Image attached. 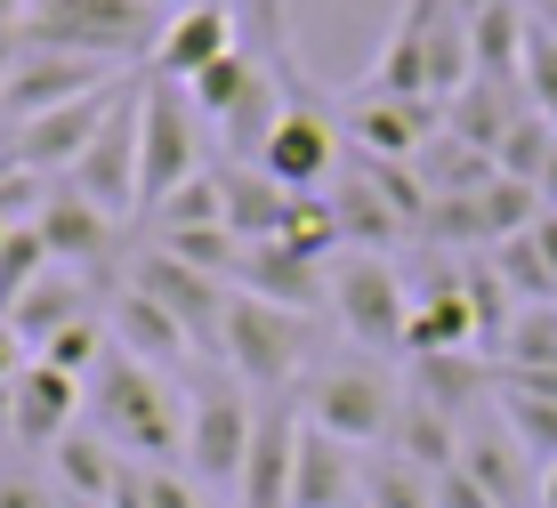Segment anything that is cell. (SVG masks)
<instances>
[{"instance_id":"cell-1","label":"cell","mask_w":557,"mask_h":508,"mask_svg":"<svg viewBox=\"0 0 557 508\" xmlns=\"http://www.w3.org/2000/svg\"><path fill=\"white\" fill-rule=\"evenodd\" d=\"M89 428L138 468H186V404L170 396L162 371L106 356L98 380H89Z\"/></svg>"},{"instance_id":"cell-2","label":"cell","mask_w":557,"mask_h":508,"mask_svg":"<svg viewBox=\"0 0 557 508\" xmlns=\"http://www.w3.org/2000/svg\"><path fill=\"white\" fill-rule=\"evenodd\" d=\"M275 73H283V113H275V129H267L251 170H267L283 194H323L339 178V113L299 82V57L283 41V16H275Z\"/></svg>"},{"instance_id":"cell-3","label":"cell","mask_w":557,"mask_h":508,"mask_svg":"<svg viewBox=\"0 0 557 508\" xmlns=\"http://www.w3.org/2000/svg\"><path fill=\"white\" fill-rule=\"evenodd\" d=\"M16 41L25 49H73V57H98V65H129V57H153L162 16L146 0H33Z\"/></svg>"},{"instance_id":"cell-4","label":"cell","mask_w":557,"mask_h":508,"mask_svg":"<svg viewBox=\"0 0 557 508\" xmlns=\"http://www.w3.org/2000/svg\"><path fill=\"white\" fill-rule=\"evenodd\" d=\"M251 428H259V404H251V387H243L235 371H219V363L186 371V476H195V484H210V493L235 500Z\"/></svg>"},{"instance_id":"cell-5","label":"cell","mask_w":557,"mask_h":508,"mask_svg":"<svg viewBox=\"0 0 557 508\" xmlns=\"http://www.w3.org/2000/svg\"><path fill=\"white\" fill-rule=\"evenodd\" d=\"M307 315H292V307H267V299H226V331H219V371H235L251 396H283V387L299 380L307 363Z\"/></svg>"},{"instance_id":"cell-6","label":"cell","mask_w":557,"mask_h":508,"mask_svg":"<svg viewBox=\"0 0 557 508\" xmlns=\"http://www.w3.org/2000/svg\"><path fill=\"white\" fill-rule=\"evenodd\" d=\"M186 178H202V129L195 97L162 73L138 82V210H162Z\"/></svg>"},{"instance_id":"cell-7","label":"cell","mask_w":557,"mask_h":508,"mask_svg":"<svg viewBox=\"0 0 557 508\" xmlns=\"http://www.w3.org/2000/svg\"><path fill=\"white\" fill-rule=\"evenodd\" d=\"M323 299L339 307V331H348L356 347H372V356H396V347H405L412 283L388 267V250H348V259H332Z\"/></svg>"},{"instance_id":"cell-8","label":"cell","mask_w":557,"mask_h":508,"mask_svg":"<svg viewBox=\"0 0 557 508\" xmlns=\"http://www.w3.org/2000/svg\"><path fill=\"white\" fill-rule=\"evenodd\" d=\"M396 404H405V396H396V380L380 363H332V371L307 380L299 420L323 428V436H339L348 453H380L388 428H396Z\"/></svg>"},{"instance_id":"cell-9","label":"cell","mask_w":557,"mask_h":508,"mask_svg":"<svg viewBox=\"0 0 557 508\" xmlns=\"http://www.w3.org/2000/svg\"><path fill=\"white\" fill-rule=\"evenodd\" d=\"M129 290H146V299L162 307L186 339H195V356L219 363V331H226V299H235V283L202 275V267L170 259V250L153 243V250H138V259H129Z\"/></svg>"},{"instance_id":"cell-10","label":"cell","mask_w":557,"mask_h":508,"mask_svg":"<svg viewBox=\"0 0 557 508\" xmlns=\"http://www.w3.org/2000/svg\"><path fill=\"white\" fill-rule=\"evenodd\" d=\"M122 89H129V73L113 89L98 97H73V106H57V113H33V122H9V138H0V162L9 170H33V178H49V170H73L89 153V138L106 129V113L122 106Z\"/></svg>"},{"instance_id":"cell-11","label":"cell","mask_w":557,"mask_h":508,"mask_svg":"<svg viewBox=\"0 0 557 508\" xmlns=\"http://www.w3.org/2000/svg\"><path fill=\"white\" fill-rule=\"evenodd\" d=\"M65 186L82 194L89 210H106V219H129V210H138V82L122 89V106L106 113V129L89 138V153L65 170Z\"/></svg>"},{"instance_id":"cell-12","label":"cell","mask_w":557,"mask_h":508,"mask_svg":"<svg viewBox=\"0 0 557 508\" xmlns=\"http://www.w3.org/2000/svg\"><path fill=\"white\" fill-rule=\"evenodd\" d=\"M122 82V65H98V57H73V49H25L9 73V89H0V113L9 122H33V113H57L73 106V97H98Z\"/></svg>"},{"instance_id":"cell-13","label":"cell","mask_w":557,"mask_h":508,"mask_svg":"<svg viewBox=\"0 0 557 508\" xmlns=\"http://www.w3.org/2000/svg\"><path fill=\"white\" fill-rule=\"evenodd\" d=\"M445 9H453V0H405L356 97H396V106L429 97V41H436V16H445ZM429 106H436V97H429Z\"/></svg>"},{"instance_id":"cell-14","label":"cell","mask_w":557,"mask_h":508,"mask_svg":"<svg viewBox=\"0 0 557 508\" xmlns=\"http://www.w3.org/2000/svg\"><path fill=\"white\" fill-rule=\"evenodd\" d=\"M33 234L49 243V267H65V275H98V267L113 259V234H122V219L89 210L82 194L57 178V186H49V202H41V219H33Z\"/></svg>"},{"instance_id":"cell-15","label":"cell","mask_w":557,"mask_h":508,"mask_svg":"<svg viewBox=\"0 0 557 508\" xmlns=\"http://www.w3.org/2000/svg\"><path fill=\"white\" fill-rule=\"evenodd\" d=\"M82 412H89V387L73 380V371H57V363H41V356L16 371V404H9V436H16V444L49 453V444L65 436Z\"/></svg>"},{"instance_id":"cell-16","label":"cell","mask_w":557,"mask_h":508,"mask_svg":"<svg viewBox=\"0 0 557 508\" xmlns=\"http://www.w3.org/2000/svg\"><path fill=\"white\" fill-rule=\"evenodd\" d=\"M292 444H299V404H259L251 453L235 476V508H292Z\"/></svg>"},{"instance_id":"cell-17","label":"cell","mask_w":557,"mask_h":508,"mask_svg":"<svg viewBox=\"0 0 557 508\" xmlns=\"http://www.w3.org/2000/svg\"><path fill=\"white\" fill-rule=\"evenodd\" d=\"M235 49V9L226 0H202V9H178V16H162V41H153L146 57V73H162V82H195V73H210L219 57Z\"/></svg>"},{"instance_id":"cell-18","label":"cell","mask_w":557,"mask_h":508,"mask_svg":"<svg viewBox=\"0 0 557 508\" xmlns=\"http://www.w3.org/2000/svg\"><path fill=\"white\" fill-rule=\"evenodd\" d=\"M405 356H485V347H476L469 290H460V267H436V275H429V290H412Z\"/></svg>"},{"instance_id":"cell-19","label":"cell","mask_w":557,"mask_h":508,"mask_svg":"<svg viewBox=\"0 0 557 508\" xmlns=\"http://www.w3.org/2000/svg\"><path fill=\"white\" fill-rule=\"evenodd\" d=\"M106 339L122 347L129 363L162 371V380H170V371H195V339H186V331L170 323L162 307L146 299V290H129V283H122V299L106 307Z\"/></svg>"},{"instance_id":"cell-20","label":"cell","mask_w":557,"mask_h":508,"mask_svg":"<svg viewBox=\"0 0 557 508\" xmlns=\"http://www.w3.org/2000/svg\"><path fill=\"white\" fill-rule=\"evenodd\" d=\"M460 468L485 484L493 508H533V500H542V484H533V460L517 453V436L502 428V412H493V420H460Z\"/></svg>"},{"instance_id":"cell-21","label":"cell","mask_w":557,"mask_h":508,"mask_svg":"<svg viewBox=\"0 0 557 508\" xmlns=\"http://www.w3.org/2000/svg\"><path fill=\"white\" fill-rule=\"evenodd\" d=\"M363 484V460L348 453L339 436L299 420V444H292V508H348Z\"/></svg>"},{"instance_id":"cell-22","label":"cell","mask_w":557,"mask_h":508,"mask_svg":"<svg viewBox=\"0 0 557 508\" xmlns=\"http://www.w3.org/2000/svg\"><path fill=\"white\" fill-rule=\"evenodd\" d=\"M323 202H332V226H339V243L348 250H388V243H405V219L388 210V194H380L372 178H363V162H348L332 186H323Z\"/></svg>"},{"instance_id":"cell-23","label":"cell","mask_w":557,"mask_h":508,"mask_svg":"<svg viewBox=\"0 0 557 508\" xmlns=\"http://www.w3.org/2000/svg\"><path fill=\"white\" fill-rule=\"evenodd\" d=\"M235 290H243V299H267V307H292V315H307V307H315V290H323V275L299 259V250H283V243H243Z\"/></svg>"},{"instance_id":"cell-24","label":"cell","mask_w":557,"mask_h":508,"mask_svg":"<svg viewBox=\"0 0 557 508\" xmlns=\"http://www.w3.org/2000/svg\"><path fill=\"white\" fill-rule=\"evenodd\" d=\"M380 453L412 460L420 476H445V468L460 460V420H453V412H436L429 396H405V404H396V428H388V444H380Z\"/></svg>"},{"instance_id":"cell-25","label":"cell","mask_w":557,"mask_h":508,"mask_svg":"<svg viewBox=\"0 0 557 508\" xmlns=\"http://www.w3.org/2000/svg\"><path fill=\"white\" fill-rule=\"evenodd\" d=\"M82 315H89V283H82V275H65V267H49V275H41V283L25 290V299L9 307V331L33 347V356H41L57 331H65V323H82Z\"/></svg>"},{"instance_id":"cell-26","label":"cell","mask_w":557,"mask_h":508,"mask_svg":"<svg viewBox=\"0 0 557 508\" xmlns=\"http://www.w3.org/2000/svg\"><path fill=\"white\" fill-rule=\"evenodd\" d=\"M525 0H485V9L469 16V57H476V82H509L517 89V65H525Z\"/></svg>"},{"instance_id":"cell-27","label":"cell","mask_w":557,"mask_h":508,"mask_svg":"<svg viewBox=\"0 0 557 508\" xmlns=\"http://www.w3.org/2000/svg\"><path fill=\"white\" fill-rule=\"evenodd\" d=\"M49 460H57V493L65 500H113V476H122V453L98 436V428H65V436L49 444Z\"/></svg>"},{"instance_id":"cell-28","label":"cell","mask_w":557,"mask_h":508,"mask_svg":"<svg viewBox=\"0 0 557 508\" xmlns=\"http://www.w3.org/2000/svg\"><path fill=\"white\" fill-rule=\"evenodd\" d=\"M525 113V89H509V82H469L445 106V129L460 146H476V153H502V138H509V122Z\"/></svg>"},{"instance_id":"cell-29","label":"cell","mask_w":557,"mask_h":508,"mask_svg":"<svg viewBox=\"0 0 557 508\" xmlns=\"http://www.w3.org/2000/svg\"><path fill=\"white\" fill-rule=\"evenodd\" d=\"M219 194H226V226L243 234V243H275L283 219H292V194H283L267 170H219Z\"/></svg>"},{"instance_id":"cell-30","label":"cell","mask_w":557,"mask_h":508,"mask_svg":"<svg viewBox=\"0 0 557 508\" xmlns=\"http://www.w3.org/2000/svg\"><path fill=\"white\" fill-rule=\"evenodd\" d=\"M412 396H429L436 412L469 420V404H476V396H493L485 356H412Z\"/></svg>"},{"instance_id":"cell-31","label":"cell","mask_w":557,"mask_h":508,"mask_svg":"<svg viewBox=\"0 0 557 508\" xmlns=\"http://www.w3.org/2000/svg\"><path fill=\"white\" fill-rule=\"evenodd\" d=\"M493 412H502V428L517 436V453H525V460L557 468V404H542V396H525V387H502V380H493Z\"/></svg>"},{"instance_id":"cell-32","label":"cell","mask_w":557,"mask_h":508,"mask_svg":"<svg viewBox=\"0 0 557 508\" xmlns=\"http://www.w3.org/2000/svg\"><path fill=\"white\" fill-rule=\"evenodd\" d=\"M557 363V299L549 307H517L502 347H493V371H549Z\"/></svg>"},{"instance_id":"cell-33","label":"cell","mask_w":557,"mask_h":508,"mask_svg":"<svg viewBox=\"0 0 557 508\" xmlns=\"http://www.w3.org/2000/svg\"><path fill=\"white\" fill-rule=\"evenodd\" d=\"M106 508H202V484L186 476V468H138V460H122Z\"/></svg>"},{"instance_id":"cell-34","label":"cell","mask_w":557,"mask_h":508,"mask_svg":"<svg viewBox=\"0 0 557 508\" xmlns=\"http://www.w3.org/2000/svg\"><path fill=\"white\" fill-rule=\"evenodd\" d=\"M356 500L363 508H436V476H420V468L396 460V453H372V460H363Z\"/></svg>"},{"instance_id":"cell-35","label":"cell","mask_w":557,"mask_h":508,"mask_svg":"<svg viewBox=\"0 0 557 508\" xmlns=\"http://www.w3.org/2000/svg\"><path fill=\"white\" fill-rule=\"evenodd\" d=\"M549 153H557V129L542 122V113H517L509 122V138H502V153H493V170L502 178H517V186H542V170H549Z\"/></svg>"},{"instance_id":"cell-36","label":"cell","mask_w":557,"mask_h":508,"mask_svg":"<svg viewBox=\"0 0 557 508\" xmlns=\"http://www.w3.org/2000/svg\"><path fill=\"white\" fill-rule=\"evenodd\" d=\"M153 243H162L170 259L219 275V283H235V267H243V234H235V226H178V234H153Z\"/></svg>"},{"instance_id":"cell-37","label":"cell","mask_w":557,"mask_h":508,"mask_svg":"<svg viewBox=\"0 0 557 508\" xmlns=\"http://www.w3.org/2000/svg\"><path fill=\"white\" fill-rule=\"evenodd\" d=\"M476 210H485V243H509V234H525L533 219H542V194L517 186V178H493L485 194H476Z\"/></svg>"},{"instance_id":"cell-38","label":"cell","mask_w":557,"mask_h":508,"mask_svg":"<svg viewBox=\"0 0 557 508\" xmlns=\"http://www.w3.org/2000/svg\"><path fill=\"white\" fill-rule=\"evenodd\" d=\"M517 89H525V106L557 129V33H542V25L525 33V65H517Z\"/></svg>"},{"instance_id":"cell-39","label":"cell","mask_w":557,"mask_h":508,"mask_svg":"<svg viewBox=\"0 0 557 508\" xmlns=\"http://www.w3.org/2000/svg\"><path fill=\"white\" fill-rule=\"evenodd\" d=\"M153 219H162V234H178V226H226V194H219V178H186Z\"/></svg>"},{"instance_id":"cell-40","label":"cell","mask_w":557,"mask_h":508,"mask_svg":"<svg viewBox=\"0 0 557 508\" xmlns=\"http://www.w3.org/2000/svg\"><path fill=\"white\" fill-rule=\"evenodd\" d=\"M41 363H57V371H73V380H82V371H98V363H106V323H98V315L65 323V331H57V339L41 347Z\"/></svg>"},{"instance_id":"cell-41","label":"cell","mask_w":557,"mask_h":508,"mask_svg":"<svg viewBox=\"0 0 557 508\" xmlns=\"http://www.w3.org/2000/svg\"><path fill=\"white\" fill-rule=\"evenodd\" d=\"M0 508H65V493L41 484L33 468H0Z\"/></svg>"},{"instance_id":"cell-42","label":"cell","mask_w":557,"mask_h":508,"mask_svg":"<svg viewBox=\"0 0 557 508\" xmlns=\"http://www.w3.org/2000/svg\"><path fill=\"white\" fill-rule=\"evenodd\" d=\"M436 508H493V500H485V484H476V476H469V468H460V460H453V468H445V476H436Z\"/></svg>"},{"instance_id":"cell-43","label":"cell","mask_w":557,"mask_h":508,"mask_svg":"<svg viewBox=\"0 0 557 508\" xmlns=\"http://www.w3.org/2000/svg\"><path fill=\"white\" fill-rule=\"evenodd\" d=\"M25 363H33V347H25V339L9 331V315H0V387H9L16 371H25Z\"/></svg>"},{"instance_id":"cell-44","label":"cell","mask_w":557,"mask_h":508,"mask_svg":"<svg viewBox=\"0 0 557 508\" xmlns=\"http://www.w3.org/2000/svg\"><path fill=\"white\" fill-rule=\"evenodd\" d=\"M525 243H533V250H542V267H549V275H557V210H542V219H533V226H525Z\"/></svg>"},{"instance_id":"cell-45","label":"cell","mask_w":557,"mask_h":508,"mask_svg":"<svg viewBox=\"0 0 557 508\" xmlns=\"http://www.w3.org/2000/svg\"><path fill=\"white\" fill-rule=\"evenodd\" d=\"M16 57H25V41H16L9 25H0V89H9V73H16Z\"/></svg>"},{"instance_id":"cell-46","label":"cell","mask_w":557,"mask_h":508,"mask_svg":"<svg viewBox=\"0 0 557 508\" xmlns=\"http://www.w3.org/2000/svg\"><path fill=\"white\" fill-rule=\"evenodd\" d=\"M533 194H542V210H557V153H549V170H542V186H533Z\"/></svg>"},{"instance_id":"cell-47","label":"cell","mask_w":557,"mask_h":508,"mask_svg":"<svg viewBox=\"0 0 557 508\" xmlns=\"http://www.w3.org/2000/svg\"><path fill=\"white\" fill-rule=\"evenodd\" d=\"M25 9H33V0H0V25L16 33V25H25Z\"/></svg>"},{"instance_id":"cell-48","label":"cell","mask_w":557,"mask_h":508,"mask_svg":"<svg viewBox=\"0 0 557 508\" xmlns=\"http://www.w3.org/2000/svg\"><path fill=\"white\" fill-rule=\"evenodd\" d=\"M525 16H533L542 33H557V0H542V9H525Z\"/></svg>"},{"instance_id":"cell-49","label":"cell","mask_w":557,"mask_h":508,"mask_svg":"<svg viewBox=\"0 0 557 508\" xmlns=\"http://www.w3.org/2000/svg\"><path fill=\"white\" fill-rule=\"evenodd\" d=\"M153 16H178V9H202V0H146Z\"/></svg>"},{"instance_id":"cell-50","label":"cell","mask_w":557,"mask_h":508,"mask_svg":"<svg viewBox=\"0 0 557 508\" xmlns=\"http://www.w3.org/2000/svg\"><path fill=\"white\" fill-rule=\"evenodd\" d=\"M533 508H557V468H542V500Z\"/></svg>"},{"instance_id":"cell-51","label":"cell","mask_w":557,"mask_h":508,"mask_svg":"<svg viewBox=\"0 0 557 508\" xmlns=\"http://www.w3.org/2000/svg\"><path fill=\"white\" fill-rule=\"evenodd\" d=\"M9 404H16V380H9V387H0V428H9Z\"/></svg>"},{"instance_id":"cell-52","label":"cell","mask_w":557,"mask_h":508,"mask_svg":"<svg viewBox=\"0 0 557 508\" xmlns=\"http://www.w3.org/2000/svg\"><path fill=\"white\" fill-rule=\"evenodd\" d=\"M453 9H460V16H476V9H485V0H453Z\"/></svg>"},{"instance_id":"cell-53","label":"cell","mask_w":557,"mask_h":508,"mask_svg":"<svg viewBox=\"0 0 557 508\" xmlns=\"http://www.w3.org/2000/svg\"><path fill=\"white\" fill-rule=\"evenodd\" d=\"M9 234H16V226H9V219H0V250H9Z\"/></svg>"},{"instance_id":"cell-54","label":"cell","mask_w":557,"mask_h":508,"mask_svg":"<svg viewBox=\"0 0 557 508\" xmlns=\"http://www.w3.org/2000/svg\"><path fill=\"white\" fill-rule=\"evenodd\" d=\"M65 508H98V500H65Z\"/></svg>"},{"instance_id":"cell-55","label":"cell","mask_w":557,"mask_h":508,"mask_svg":"<svg viewBox=\"0 0 557 508\" xmlns=\"http://www.w3.org/2000/svg\"><path fill=\"white\" fill-rule=\"evenodd\" d=\"M525 9H542V0H525Z\"/></svg>"},{"instance_id":"cell-56","label":"cell","mask_w":557,"mask_h":508,"mask_svg":"<svg viewBox=\"0 0 557 508\" xmlns=\"http://www.w3.org/2000/svg\"><path fill=\"white\" fill-rule=\"evenodd\" d=\"M348 508H363V500H348Z\"/></svg>"}]
</instances>
